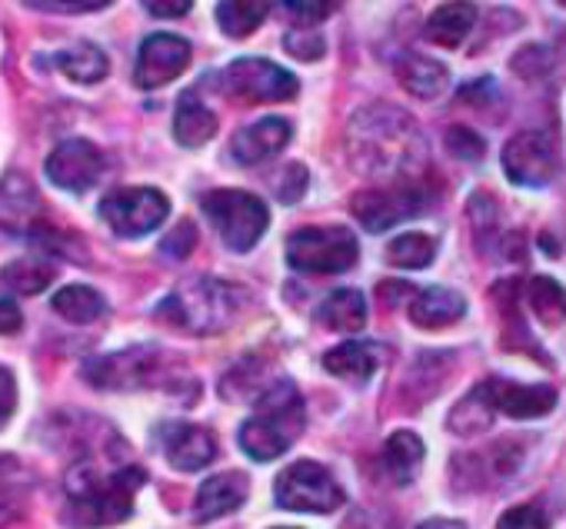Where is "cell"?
<instances>
[{"label":"cell","instance_id":"6da1fadb","mask_svg":"<svg viewBox=\"0 0 566 529\" xmlns=\"http://www.w3.org/2000/svg\"><path fill=\"white\" fill-rule=\"evenodd\" d=\"M347 157L364 177L380 180H417L413 173L427 163V140L417 120L394 104H370L347 124Z\"/></svg>","mask_w":566,"mask_h":529},{"label":"cell","instance_id":"7a4b0ae2","mask_svg":"<svg viewBox=\"0 0 566 529\" xmlns=\"http://www.w3.org/2000/svg\"><path fill=\"white\" fill-rule=\"evenodd\" d=\"M144 479L147 476L140 466H120L111 473L91 463L77 466L67 476V522L81 529L124 522L134 512V496Z\"/></svg>","mask_w":566,"mask_h":529},{"label":"cell","instance_id":"3957f363","mask_svg":"<svg viewBox=\"0 0 566 529\" xmlns=\"http://www.w3.org/2000/svg\"><path fill=\"white\" fill-rule=\"evenodd\" d=\"M304 426H307V406H304L297 383L276 380L273 387H266L260 393L256 410L240 426L237 440L250 459L270 463V459H276L291 449V443L304 433Z\"/></svg>","mask_w":566,"mask_h":529},{"label":"cell","instance_id":"277c9868","mask_svg":"<svg viewBox=\"0 0 566 529\" xmlns=\"http://www.w3.org/2000/svg\"><path fill=\"white\" fill-rule=\"evenodd\" d=\"M243 310V294L217 277H193L180 284L170 297L160 300L157 317L187 330V334H220Z\"/></svg>","mask_w":566,"mask_h":529},{"label":"cell","instance_id":"5b68a950","mask_svg":"<svg viewBox=\"0 0 566 529\" xmlns=\"http://www.w3.org/2000/svg\"><path fill=\"white\" fill-rule=\"evenodd\" d=\"M207 220L233 253H247L270 226V207L247 190H210L200 200Z\"/></svg>","mask_w":566,"mask_h":529},{"label":"cell","instance_id":"8992f818","mask_svg":"<svg viewBox=\"0 0 566 529\" xmlns=\"http://www.w3.org/2000/svg\"><path fill=\"white\" fill-rule=\"evenodd\" d=\"M360 256V243L344 226H304L287 236V263L301 274H344Z\"/></svg>","mask_w":566,"mask_h":529},{"label":"cell","instance_id":"52a82bcc","mask_svg":"<svg viewBox=\"0 0 566 529\" xmlns=\"http://www.w3.org/2000/svg\"><path fill=\"white\" fill-rule=\"evenodd\" d=\"M273 496L280 509L291 512H334L347 499L334 473L314 459H297L283 469L273 483Z\"/></svg>","mask_w":566,"mask_h":529},{"label":"cell","instance_id":"ba28073f","mask_svg":"<svg viewBox=\"0 0 566 529\" xmlns=\"http://www.w3.org/2000/svg\"><path fill=\"white\" fill-rule=\"evenodd\" d=\"M220 91L240 104H283L301 94V81L263 57H240L220 71Z\"/></svg>","mask_w":566,"mask_h":529},{"label":"cell","instance_id":"9c48e42d","mask_svg":"<svg viewBox=\"0 0 566 529\" xmlns=\"http://www.w3.org/2000/svg\"><path fill=\"white\" fill-rule=\"evenodd\" d=\"M430 193L427 183L420 180H397V183H384V187H370L354 193L350 210L360 220V226H367L370 233H384L400 226L403 220H413L427 210Z\"/></svg>","mask_w":566,"mask_h":529},{"label":"cell","instance_id":"30bf717a","mask_svg":"<svg viewBox=\"0 0 566 529\" xmlns=\"http://www.w3.org/2000/svg\"><path fill=\"white\" fill-rule=\"evenodd\" d=\"M170 213V200L154 187H124L104 197L101 216L120 236H144L157 230Z\"/></svg>","mask_w":566,"mask_h":529},{"label":"cell","instance_id":"8fae6325","mask_svg":"<svg viewBox=\"0 0 566 529\" xmlns=\"http://www.w3.org/2000/svg\"><path fill=\"white\" fill-rule=\"evenodd\" d=\"M160 360L164 353L157 347H130L87 363L84 377L101 390H140L154 383V377L160 373Z\"/></svg>","mask_w":566,"mask_h":529},{"label":"cell","instance_id":"7c38bea8","mask_svg":"<svg viewBox=\"0 0 566 529\" xmlns=\"http://www.w3.org/2000/svg\"><path fill=\"white\" fill-rule=\"evenodd\" d=\"M503 170L520 187H546L556 177V147L546 130H523L503 147Z\"/></svg>","mask_w":566,"mask_h":529},{"label":"cell","instance_id":"4fadbf2b","mask_svg":"<svg viewBox=\"0 0 566 529\" xmlns=\"http://www.w3.org/2000/svg\"><path fill=\"white\" fill-rule=\"evenodd\" d=\"M190 41L177 38V34H150L140 51H137V67H134V81L144 91H157L164 84H170L174 77H180L190 64Z\"/></svg>","mask_w":566,"mask_h":529},{"label":"cell","instance_id":"5bb4252c","mask_svg":"<svg viewBox=\"0 0 566 529\" xmlns=\"http://www.w3.org/2000/svg\"><path fill=\"white\" fill-rule=\"evenodd\" d=\"M48 180L61 190H71V193H84L91 190L101 173H104V154L91 144V140H64L54 147V154L48 157Z\"/></svg>","mask_w":566,"mask_h":529},{"label":"cell","instance_id":"9a60e30c","mask_svg":"<svg viewBox=\"0 0 566 529\" xmlns=\"http://www.w3.org/2000/svg\"><path fill=\"white\" fill-rule=\"evenodd\" d=\"M157 440H160L167 463L174 469H184V473L203 469L217 456L213 433L207 426H197V423H164L157 430Z\"/></svg>","mask_w":566,"mask_h":529},{"label":"cell","instance_id":"2e32d148","mask_svg":"<svg viewBox=\"0 0 566 529\" xmlns=\"http://www.w3.org/2000/svg\"><path fill=\"white\" fill-rule=\"evenodd\" d=\"M291 137H294V127L283 117H263V120H256V124H250L230 137V157L240 167H256L266 157H273L287 147Z\"/></svg>","mask_w":566,"mask_h":529},{"label":"cell","instance_id":"e0dca14e","mask_svg":"<svg viewBox=\"0 0 566 529\" xmlns=\"http://www.w3.org/2000/svg\"><path fill=\"white\" fill-rule=\"evenodd\" d=\"M493 406L506 413L510 420H536L546 416L556 406V390L553 387H526L513 380H486Z\"/></svg>","mask_w":566,"mask_h":529},{"label":"cell","instance_id":"ac0fdd59","mask_svg":"<svg viewBox=\"0 0 566 529\" xmlns=\"http://www.w3.org/2000/svg\"><path fill=\"white\" fill-rule=\"evenodd\" d=\"M247 489H250V483L237 469L203 479V486L197 489V499H193V519L197 522H213V519L240 509L243 499H247Z\"/></svg>","mask_w":566,"mask_h":529},{"label":"cell","instance_id":"d6986e66","mask_svg":"<svg viewBox=\"0 0 566 529\" xmlns=\"http://www.w3.org/2000/svg\"><path fill=\"white\" fill-rule=\"evenodd\" d=\"M463 314H467V300H463V294H457L450 287H423L410 300V320L420 330H443V327L463 320Z\"/></svg>","mask_w":566,"mask_h":529},{"label":"cell","instance_id":"ffe728a7","mask_svg":"<svg viewBox=\"0 0 566 529\" xmlns=\"http://www.w3.org/2000/svg\"><path fill=\"white\" fill-rule=\"evenodd\" d=\"M0 223L14 233H31L41 223V200L38 190L28 183V177L11 173L0 187Z\"/></svg>","mask_w":566,"mask_h":529},{"label":"cell","instance_id":"44dd1931","mask_svg":"<svg viewBox=\"0 0 566 529\" xmlns=\"http://www.w3.org/2000/svg\"><path fill=\"white\" fill-rule=\"evenodd\" d=\"M397 81L407 94L420 97V100H437L447 94L450 87V74L440 61L433 57H423V54H400L397 57Z\"/></svg>","mask_w":566,"mask_h":529},{"label":"cell","instance_id":"7402d4cb","mask_svg":"<svg viewBox=\"0 0 566 529\" xmlns=\"http://www.w3.org/2000/svg\"><path fill=\"white\" fill-rule=\"evenodd\" d=\"M380 347L377 343H367V340H347L340 347H334L331 353H324V370L337 380H347V383H367L377 370H380Z\"/></svg>","mask_w":566,"mask_h":529},{"label":"cell","instance_id":"603a6c76","mask_svg":"<svg viewBox=\"0 0 566 529\" xmlns=\"http://www.w3.org/2000/svg\"><path fill=\"white\" fill-rule=\"evenodd\" d=\"M423 440L413 433V430H397L387 443H384V453H380V459H384V469H387V476L397 483V486H410L413 479H417V473H420V466H423Z\"/></svg>","mask_w":566,"mask_h":529},{"label":"cell","instance_id":"cb8c5ba5","mask_svg":"<svg viewBox=\"0 0 566 529\" xmlns=\"http://www.w3.org/2000/svg\"><path fill=\"white\" fill-rule=\"evenodd\" d=\"M473 24H476L473 4H443V8H437V11L427 18L423 34H427L430 44L453 51V47H460V44L470 38Z\"/></svg>","mask_w":566,"mask_h":529},{"label":"cell","instance_id":"d4e9b609","mask_svg":"<svg viewBox=\"0 0 566 529\" xmlns=\"http://www.w3.org/2000/svg\"><path fill=\"white\" fill-rule=\"evenodd\" d=\"M213 134H217V114L203 100H197L193 94H184L177 100V114H174V137H177V144L197 150Z\"/></svg>","mask_w":566,"mask_h":529},{"label":"cell","instance_id":"484cf974","mask_svg":"<svg viewBox=\"0 0 566 529\" xmlns=\"http://www.w3.org/2000/svg\"><path fill=\"white\" fill-rule=\"evenodd\" d=\"M317 320L327 327V330H337V334H357L364 324H367V300L360 290H350V287H340L334 290L321 310H317Z\"/></svg>","mask_w":566,"mask_h":529},{"label":"cell","instance_id":"4316f807","mask_svg":"<svg viewBox=\"0 0 566 529\" xmlns=\"http://www.w3.org/2000/svg\"><path fill=\"white\" fill-rule=\"evenodd\" d=\"M493 413H496V406H493L490 387L480 383V387H473V390L453 406V413H450V430L460 433V436H476V433H483V430L493 423Z\"/></svg>","mask_w":566,"mask_h":529},{"label":"cell","instance_id":"83f0119b","mask_svg":"<svg viewBox=\"0 0 566 529\" xmlns=\"http://www.w3.org/2000/svg\"><path fill=\"white\" fill-rule=\"evenodd\" d=\"M51 304L71 324H94V320H101L107 314V300L87 284H71V287L57 290Z\"/></svg>","mask_w":566,"mask_h":529},{"label":"cell","instance_id":"f1b7e54d","mask_svg":"<svg viewBox=\"0 0 566 529\" xmlns=\"http://www.w3.org/2000/svg\"><path fill=\"white\" fill-rule=\"evenodd\" d=\"M54 61H57V67H61L71 81H77V84H97V81H104L107 71H111L107 54H104L101 47H94V44H74V47L61 51Z\"/></svg>","mask_w":566,"mask_h":529},{"label":"cell","instance_id":"f546056e","mask_svg":"<svg viewBox=\"0 0 566 529\" xmlns=\"http://www.w3.org/2000/svg\"><path fill=\"white\" fill-rule=\"evenodd\" d=\"M54 277H57V267L48 256H24V260H14L4 267V284L24 297L41 294Z\"/></svg>","mask_w":566,"mask_h":529},{"label":"cell","instance_id":"4dcf8cb0","mask_svg":"<svg viewBox=\"0 0 566 529\" xmlns=\"http://www.w3.org/2000/svg\"><path fill=\"white\" fill-rule=\"evenodd\" d=\"M526 300L543 327H559L566 320V290L553 277H533L526 287Z\"/></svg>","mask_w":566,"mask_h":529},{"label":"cell","instance_id":"1f68e13d","mask_svg":"<svg viewBox=\"0 0 566 529\" xmlns=\"http://www.w3.org/2000/svg\"><path fill=\"white\" fill-rule=\"evenodd\" d=\"M437 256V240L427 233H400L387 243V260L403 271H423Z\"/></svg>","mask_w":566,"mask_h":529},{"label":"cell","instance_id":"d6a6232c","mask_svg":"<svg viewBox=\"0 0 566 529\" xmlns=\"http://www.w3.org/2000/svg\"><path fill=\"white\" fill-rule=\"evenodd\" d=\"M270 14V4H253V0H223L217 4V24L227 38H250L263 18Z\"/></svg>","mask_w":566,"mask_h":529},{"label":"cell","instance_id":"836d02e7","mask_svg":"<svg viewBox=\"0 0 566 529\" xmlns=\"http://www.w3.org/2000/svg\"><path fill=\"white\" fill-rule=\"evenodd\" d=\"M283 47H287V54H294L297 61H317V57H324V51H327L324 34H321L317 28L287 31V34H283Z\"/></svg>","mask_w":566,"mask_h":529},{"label":"cell","instance_id":"e575fe53","mask_svg":"<svg viewBox=\"0 0 566 529\" xmlns=\"http://www.w3.org/2000/svg\"><path fill=\"white\" fill-rule=\"evenodd\" d=\"M307 190V167L304 163H287L273 177V193L280 203H297Z\"/></svg>","mask_w":566,"mask_h":529},{"label":"cell","instance_id":"d590c367","mask_svg":"<svg viewBox=\"0 0 566 529\" xmlns=\"http://www.w3.org/2000/svg\"><path fill=\"white\" fill-rule=\"evenodd\" d=\"M447 150H450L453 157H460V160L473 163V160H480V157H483L486 140H483L476 130H470V127H450V130H447Z\"/></svg>","mask_w":566,"mask_h":529},{"label":"cell","instance_id":"8d00e7d4","mask_svg":"<svg viewBox=\"0 0 566 529\" xmlns=\"http://www.w3.org/2000/svg\"><path fill=\"white\" fill-rule=\"evenodd\" d=\"M496 529H549V516L536 502H523V506L506 509Z\"/></svg>","mask_w":566,"mask_h":529},{"label":"cell","instance_id":"74e56055","mask_svg":"<svg viewBox=\"0 0 566 529\" xmlns=\"http://www.w3.org/2000/svg\"><path fill=\"white\" fill-rule=\"evenodd\" d=\"M24 509V489L18 486V473L4 476L0 473V529L11 526Z\"/></svg>","mask_w":566,"mask_h":529},{"label":"cell","instance_id":"f35d334b","mask_svg":"<svg viewBox=\"0 0 566 529\" xmlns=\"http://www.w3.org/2000/svg\"><path fill=\"white\" fill-rule=\"evenodd\" d=\"M193 246H197V230H193V223H187V220H184L174 233H167V236H164L160 253H164V256H170V260H184Z\"/></svg>","mask_w":566,"mask_h":529},{"label":"cell","instance_id":"ab89813d","mask_svg":"<svg viewBox=\"0 0 566 529\" xmlns=\"http://www.w3.org/2000/svg\"><path fill=\"white\" fill-rule=\"evenodd\" d=\"M283 11H287L291 18H297L301 28H314V24L324 21L334 8H331V4H314V0H287V4H283Z\"/></svg>","mask_w":566,"mask_h":529},{"label":"cell","instance_id":"60d3db41","mask_svg":"<svg viewBox=\"0 0 566 529\" xmlns=\"http://www.w3.org/2000/svg\"><path fill=\"white\" fill-rule=\"evenodd\" d=\"M14 406H18V383H14L11 370L0 367V426L11 420Z\"/></svg>","mask_w":566,"mask_h":529},{"label":"cell","instance_id":"b9f144b4","mask_svg":"<svg viewBox=\"0 0 566 529\" xmlns=\"http://www.w3.org/2000/svg\"><path fill=\"white\" fill-rule=\"evenodd\" d=\"M24 327V317L18 310V304L0 300V334H18Z\"/></svg>","mask_w":566,"mask_h":529},{"label":"cell","instance_id":"7bdbcfd3","mask_svg":"<svg viewBox=\"0 0 566 529\" xmlns=\"http://www.w3.org/2000/svg\"><path fill=\"white\" fill-rule=\"evenodd\" d=\"M144 8L154 18H184V14H190V0H174V4H160V0H150V4H144Z\"/></svg>","mask_w":566,"mask_h":529},{"label":"cell","instance_id":"ee69618b","mask_svg":"<svg viewBox=\"0 0 566 529\" xmlns=\"http://www.w3.org/2000/svg\"><path fill=\"white\" fill-rule=\"evenodd\" d=\"M41 11H64V14H84V11H101L107 4H34Z\"/></svg>","mask_w":566,"mask_h":529},{"label":"cell","instance_id":"f6af8a7d","mask_svg":"<svg viewBox=\"0 0 566 529\" xmlns=\"http://www.w3.org/2000/svg\"><path fill=\"white\" fill-rule=\"evenodd\" d=\"M417 529H467L460 519H427V522H420Z\"/></svg>","mask_w":566,"mask_h":529},{"label":"cell","instance_id":"bcb514c9","mask_svg":"<svg viewBox=\"0 0 566 529\" xmlns=\"http://www.w3.org/2000/svg\"><path fill=\"white\" fill-rule=\"evenodd\" d=\"M276 529H294V526H276Z\"/></svg>","mask_w":566,"mask_h":529}]
</instances>
